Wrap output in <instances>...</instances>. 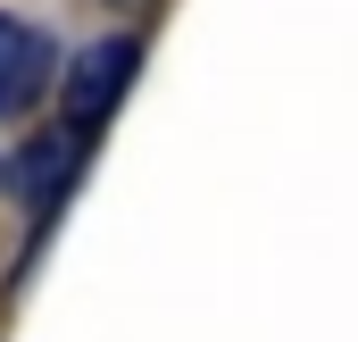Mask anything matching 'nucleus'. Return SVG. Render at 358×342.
<instances>
[{
  "instance_id": "2",
  "label": "nucleus",
  "mask_w": 358,
  "mask_h": 342,
  "mask_svg": "<svg viewBox=\"0 0 358 342\" xmlns=\"http://www.w3.org/2000/svg\"><path fill=\"white\" fill-rule=\"evenodd\" d=\"M50 76H59L50 34L25 25V17H0V117H25V109L50 92Z\"/></svg>"
},
{
  "instance_id": "1",
  "label": "nucleus",
  "mask_w": 358,
  "mask_h": 342,
  "mask_svg": "<svg viewBox=\"0 0 358 342\" xmlns=\"http://www.w3.org/2000/svg\"><path fill=\"white\" fill-rule=\"evenodd\" d=\"M134 67H142V42H134V34L92 42L84 59H76V76H67V117H76V125H100V117L117 109V92L134 84Z\"/></svg>"
},
{
  "instance_id": "3",
  "label": "nucleus",
  "mask_w": 358,
  "mask_h": 342,
  "mask_svg": "<svg viewBox=\"0 0 358 342\" xmlns=\"http://www.w3.org/2000/svg\"><path fill=\"white\" fill-rule=\"evenodd\" d=\"M76 159H84V142H76V134H42V142L17 159V184H25L34 200H50V192L76 175Z\"/></svg>"
}]
</instances>
